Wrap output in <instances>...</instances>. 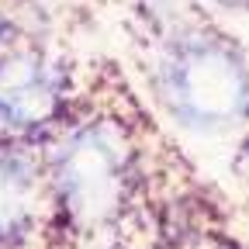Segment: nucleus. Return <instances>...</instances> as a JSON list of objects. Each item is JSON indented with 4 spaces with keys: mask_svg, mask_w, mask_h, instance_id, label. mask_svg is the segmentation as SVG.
Returning a JSON list of instances; mask_svg holds the SVG:
<instances>
[{
    "mask_svg": "<svg viewBox=\"0 0 249 249\" xmlns=\"http://www.w3.org/2000/svg\"><path fill=\"white\" fill-rule=\"evenodd\" d=\"M156 55L149 83L166 114L191 132H225L249 114V62L242 52L201 24L149 14Z\"/></svg>",
    "mask_w": 249,
    "mask_h": 249,
    "instance_id": "1",
    "label": "nucleus"
},
{
    "mask_svg": "<svg viewBox=\"0 0 249 249\" xmlns=\"http://www.w3.org/2000/svg\"><path fill=\"white\" fill-rule=\"evenodd\" d=\"M49 191L76 232H101L132 208L139 145L132 128L114 114H93L70 124L49 152Z\"/></svg>",
    "mask_w": 249,
    "mask_h": 249,
    "instance_id": "2",
    "label": "nucleus"
},
{
    "mask_svg": "<svg viewBox=\"0 0 249 249\" xmlns=\"http://www.w3.org/2000/svg\"><path fill=\"white\" fill-rule=\"evenodd\" d=\"M70 90V73L49 49L35 42H11L0 49V132L24 135L49 124Z\"/></svg>",
    "mask_w": 249,
    "mask_h": 249,
    "instance_id": "3",
    "label": "nucleus"
},
{
    "mask_svg": "<svg viewBox=\"0 0 249 249\" xmlns=\"http://www.w3.org/2000/svg\"><path fill=\"white\" fill-rule=\"evenodd\" d=\"M45 166L24 149H0V249H14L42 218Z\"/></svg>",
    "mask_w": 249,
    "mask_h": 249,
    "instance_id": "4",
    "label": "nucleus"
},
{
    "mask_svg": "<svg viewBox=\"0 0 249 249\" xmlns=\"http://www.w3.org/2000/svg\"><path fill=\"white\" fill-rule=\"evenodd\" d=\"M183 249H229L222 239H214V235H197V239H191Z\"/></svg>",
    "mask_w": 249,
    "mask_h": 249,
    "instance_id": "5",
    "label": "nucleus"
},
{
    "mask_svg": "<svg viewBox=\"0 0 249 249\" xmlns=\"http://www.w3.org/2000/svg\"><path fill=\"white\" fill-rule=\"evenodd\" d=\"M14 38H18V28H14V24H11L4 14H0V49H7Z\"/></svg>",
    "mask_w": 249,
    "mask_h": 249,
    "instance_id": "6",
    "label": "nucleus"
},
{
    "mask_svg": "<svg viewBox=\"0 0 249 249\" xmlns=\"http://www.w3.org/2000/svg\"><path fill=\"white\" fill-rule=\"evenodd\" d=\"M218 4H222V7H232V11H235V7H249V0H218Z\"/></svg>",
    "mask_w": 249,
    "mask_h": 249,
    "instance_id": "7",
    "label": "nucleus"
}]
</instances>
